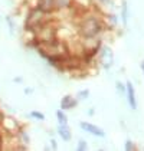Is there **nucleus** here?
I'll use <instances>...</instances> for the list:
<instances>
[{
    "label": "nucleus",
    "mask_w": 144,
    "mask_h": 151,
    "mask_svg": "<svg viewBox=\"0 0 144 151\" xmlns=\"http://www.w3.org/2000/svg\"><path fill=\"white\" fill-rule=\"evenodd\" d=\"M40 10L46 13H52L55 10V0H37V6Z\"/></svg>",
    "instance_id": "obj_10"
},
{
    "label": "nucleus",
    "mask_w": 144,
    "mask_h": 151,
    "mask_svg": "<svg viewBox=\"0 0 144 151\" xmlns=\"http://www.w3.org/2000/svg\"><path fill=\"white\" fill-rule=\"evenodd\" d=\"M125 98H127V102L128 106L131 108V111L137 109V96H135V89H134V83L131 81L125 82Z\"/></svg>",
    "instance_id": "obj_5"
},
{
    "label": "nucleus",
    "mask_w": 144,
    "mask_h": 151,
    "mask_svg": "<svg viewBox=\"0 0 144 151\" xmlns=\"http://www.w3.org/2000/svg\"><path fill=\"white\" fill-rule=\"evenodd\" d=\"M75 6V0H55V10H65Z\"/></svg>",
    "instance_id": "obj_11"
},
{
    "label": "nucleus",
    "mask_w": 144,
    "mask_h": 151,
    "mask_svg": "<svg viewBox=\"0 0 144 151\" xmlns=\"http://www.w3.org/2000/svg\"><path fill=\"white\" fill-rule=\"evenodd\" d=\"M55 115H56V119H58V124H68V115L65 114L63 109L59 108V109L55 112Z\"/></svg>",
    "instance_id": "obj_15"
},
{
    "label": "nucleus",
    "mask_w": 144,
    "mask_h": 151,
    "mask_svg": "<svg viewBox=\"0 0 144 151\" xmlns=\"http://www.w3.org/2000/svg\"><path fill=\"white\" fill-rule=\"evenodd\" d=\"M88 148V141L84 138H81V139H78V142H76V150H79V151H85Z\"/></svg>",
    "instance_id": "obj_17"
},
{
    "label": "nucleus",
    "mask_w": 144,
    "mask_h": 151,
    "mask_svg": "<svg viewBox=\"0 0 144 151\" xmlns=\"http://www.w3.org/2000/svg\"><path fill=\"white\" fill-rule=\"evenodd\" d=\"M95 58L98 65L105 70H109L115 63V55H114L112 47L109 46V43H104V42L101 43V46L98 47Z\"/></svg>",
    "instance_id": "obj_1"
},
{
    "label": "nucleus",
    "mask_w": 144,
    "mask_h": 151,
    "mask_svg": "<svg viewBox=\"0 0 144 151\" xmlns=\"http://www.w3.org/2000/svg\"><path fill=\"white\" fill-rule=\"evenodd\" d=\"M89 96H91L89 89H81V91H78L76 95H75V98L78 99V102H79V101H88Z\"/></svg>",
    "instance_id": "obj_14"
},
{
    "label": "nucleus",
    "mask_w": 144,
    "mask_h": 151,
    "mask_svg": "<svg viewBox=\"0 0 144 151\" xmlns=\"http://www.w3.org/2000/svg\"><path fill=\"white\" fill-rule=\"evenodd\" d=\"M27 118H33V119L39 121V122H43L46 116H45V114H43V112H40V111H36V109H33V111H30V112L27 114Z\"/></svg>",
    "instance_id": "obj_13"
},
{
    "label": "nucleus",
    "mask_w": 144,
    "mask_h": 151,
    "mask_svg": "<svg viewBox=\"0 0 144 151\" xmlns=\"http://www.w3.org/2000/svg\"><path fill=\"white\" fill-rule=\"evenodd\" d=\"M49 19H53V17H52V13L43 12V10H40L39 7H32V9L27 10L26 16H24V26L37 29L40 24L45 23Z\"/></svg>",
    "instance_id": "obj_2"
},
{
    "label": "nucleus",
    "mask_w": 144,
    "mask_h": 151,
    "mask_svg": "<svg viewBox=\"0 0 144 151\" xmlns=\"http://www.w3.org/2000/svg\"><path fill=\"white\" fill-rule=\"evenodd\" d=\"M120 19L122 22V26L127 27L128 26V20H130V6L127 3V0H122L120 6Z\"/></svg>",
    "instance_id": "obj_8"
},
{
    "label": "nucleus",
    "mask_w": 144,
    "mask_h": 151,
    "mask_svg": "<svg viewBox=\"0 0 144 151\" xmlns=\"http://www.w3.org/2000/svg\"><path fill=\"white\" fill-rule=\"evenodd\" d=\"M1 138L3 137H1V131H0V148H1Z\"/></svg>",
    "instance_id": "obj_23"
},
{
    "label": "nucleus",
    "mask_w": 144,
    "mask_h": 151,
    "mask_svg": "<svg viewBox=\"0 0 144 151\" xmlns=\"http://www.w3.org/2000/svg\"><path fill=\"white\" fill-rule=\"evenodd\" d=\"M79 128L86 132V134H91L94 137H98V138H104L105 137V131L101 127H98L92 122H88V121H79Z\"/></svg>",
    "instance_id": "obj_4"
},
{
    "label": "nucleus",
    "mask_w": 144,
    "mask_h": 151,
    "mask_svg": "<svg viewBox=\"0 0 144 151\" xmlns=\"http://www.w3.org/2000/svg\"><path fill=\"white\" fill-rule=\"evenodd\" d=\"M124 148L127 151H134V150H137L138 147H137V144L134 142V141H131V139H127L125 142H124Z\"/></svg>",
    "instance_id": "obj_16"
},
{
    "label": "nucleus",
    "mask_w": 144,
    "mask_h": 151,
    "mask_svg": "<svg viewBox=\"0 0 144 151\" xmlns=\"http://www.w3.org/2000/svg\"><path fill=\"white\" fill-rule=\"evenodd\" d=\"M114 86H115V93H117L120 98H124V96H125V91H127V89H125V83H122L121 81H115V85H114Z\"/></svg>",
    "instance_id": "obj_12"
},
{
    "label": "nucleus",
    "mask_w": 144,
    "mask_h": 151,
    "mask_svg": "<svg viewBox=\"0 0 144 151\" xmlns=\"http://www.w3.org/2000/svg\"><path fill=\"white\" fill-rule=\"evenodd\" d=\"M0 63H1V53H0Z\"/></svg>",
    "instance_id": "obj_24"
},
{
    "label": "nucleus",
    "mask_w": 144,
    "mask_h": 151,
    "mask_svg": "<svg viewBox=\"0 0 144 151\" xmlns=\"http://www.w3.org/2000/svg\"><path fill=\"white\" fill-rule=\"evenodd\" d=\"M86 114H88L89 116L95 115V114H96V106H89V108L86 109Z\"/></svg>",
    "instance_id": "obj_20"
},
{
    "label": "nucleus",
    "mask_w": 144,
    "mask_h": 151,
    "mask_svg": "<svg viewBox=\"0 0 144 151\" xmlns=\"http://www.w3.org/2000/svg\"><path fill=\"white\" fill-rule=\"evenodd\" d=\"M49 145H50V148H52V150H58V148H59V147H58L56 139L53 138V137H50V139H49Z\"/></svg>",
    "instance_id": "obj_19"
},
{
    "label": "nucleus",
    "mask_w": 144,
    "mask_h": 151,
    "mask_svg": "<svg viewBox=\"0 0 144 151\" xmlns=\"http://www.w3.org/2000/svg\"><path fill=\"white\" fill-rule=\"evenodd\" d=\"M23 76H14V78H13L12 79V82L13 83H23Z\"/></svg>",
    "instance_id": "obj_21"
},
{
    "label": "nucleus",
    "mask_w": 144,
    "mask_h": 151,
    "mask_svg": "<svg viewBox=\"0 0 144 151\" xmlns=\"http://www.w3.org/2000/svg\"><path fill=\"white\" fill-rule=\"evenodd\" d=\"M140 68H141V72H143V75H144V59L140 62Z\"/></svg>",
    "instance_id": "obj_22"
},
{
    "label": "nucleus",
    "mask_w": 144,
    "mask_h": 151,
    "mask_svg": "<svg viewBox=\"0 0 144 151\" xmlns=\"http://www.w3.org/2000/svg\"><path fill=\"white\" fill-rule=\"evenodd\" d=\"M56 134H58L60 138H62V141H65V142H69L72 139V129L69 128L68 124H58Z\"/></svg>",
    "instance_id": "obj_7"
},
{
    "label": "nucleus",
    "mask_w": 144,
    "mask_h": 151,
    "mask_svg": "<svg viewBox=\"0 0 144 151\" xmlns=\"http://www.w3.org/2000/svg\"><path fill=\"white\" fill-rule=\"evenodd\" d=\"M23 93L26 95V96L32 98V96L35 95V88H32V86H24V88H23Z\"/></svg>",
    "instance_id": "obj_18"
},
{
    "label": "nucleus",
    "mask_w": 144,
    "mask_h": 151,
    "mask_svg": "<svg viewBox=\"0 0 144 151\" xmlns=\"http://www.w3.org/2000/svg\"><path fill=\"white\" fill-rule=\"evenodd\" d=\"M76 105H78V99L75 96L69 95V93L65 95V96H62V99H60V102H59L60 109H63V111L73 109V108H76Z\"/></svg>",
    "instance_id": "obj_6"
},
{
    "label": "nucleus",
    "mask_w": 144,
    "mask_h": 151,
    "mask_svg": "<svg viewBox=\"0 0 144 151\" xmlns=\"http://www.w3.org/2000/svg\"><path fill=\"white\" fill-rule=\"evenodd\" d=\"M22 127H24L22 122H19V119H16L14 115L12 114H4L0 116V131L4 135H16L17 131Z\"/></svg>",
    "instance_id": "obj_3"
},
{
    "label": "nucleus",
    "mask_w": 144,
    "mask_h": 151,
    "mask_svg": "<svg viewBox=\"0 0 144 151\" xmlns=\"http://www.w3.org/2000/svg\"><path fill=\"white\" fill-rule=\"evenodd\" d=\"M4 22L7 24V36L9 40L16 36V30H17V23H16V17L13 16H4Z\"/></svg>",
    "instance_id": "obj_9"
}]
</instances>
